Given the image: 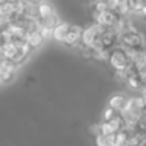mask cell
I'll list each match as a JSON object with an SVG mask.
<instances>
[{
  "label": "cell",
  "mask_w": 146,
  "mask_h": 146,
  "mask_svg": "<svg viewBox=\"0 0 146 146\" xmlns=\"http://www.w3.org/2000/svg\"><path fill=\"white\" fill-rule=\"evenodd\" d=\"M126 102H127L126 96L121 94V93H116V94H113L110 99H108V107L113 108L115 111H118V113H119V111L126 107Z\"/></svg>",
  "instance_id": "cell-7"
},
{
  "label": "cell",
  "mask_w": 146,
  "mask_h": 146,
  "mask_svg": "<svg viewBox=\"0 0 146 146\" xmlns=\"http://www.w3.org/2000/svg\"><path fill=\"white\" fill-rule=\"evenodd\" d=\"M52 14H57L55 13V8L49 2H46V0L39 2L38 3V19H44V17H49Z\"/></svg>",
  "instance_id": "cell-9"
},
{
  "label": "cell",
  "mask_w": 146,
  "mask_h": 146,
  "mask_svg": "<svg viewBox=\"0 0 146 146\" xmlns=\"http://www.w3.org/2000/svg\"><path fill=\"white\" fill-rule=\"evenodd\" d=\"M85 2H93V0H85Z\"/></svg>",
  "instance_id": "cell-21"
},
{
  "label": "cell",
  "mask_w": 146,
  "mask_h": 146,
  "mask_svg": "<svg viewBox=\"0 0 146 146\" xmlns=\"http://www.w3.org/2000/svg\"><path fill=\"white\" fill-rule=\"evenodd\" d=\"M80 36H82V29L79 25H71L69 32L66 33L63 42L68 46V47H79L80 44Z\"/></svg>",
  "instance_id": "cell-6"
},
{
  "label": "cell",
  "mask_w": 146,
  "mask_h": 146,
  "mask_svg": "<svg viewBox=\"0 0 146 146\" xmlns=\"http://www.w3.org/2000/svg\"><path fill=\"white\" fill-rule=\"evenodd\" d=\"M137 74H138V79H140V83H141V86L145 88V86H146V68H145V69L137 71Z\"/></svg>",
  "instance_id": "cell-15"
},
{
  "label": "cell",
  "mask_w": 146,
  "mask_h": 146,
  "mask_svg": "<svg viewBox=\"0 0 146 146\" xmlns=\"http://www.w3.org/2000/svg\"><path fill=\"white\" fill-rule=\"evenodd\" d=\"M119 16H121V14H118L116 11H113V10H105V11H102V13L93 16V21H94L96 24H99V25L113 27L115 24L118 22Z\"/></svg>",
  "instance_id": "cell-5"
},
{
  "label": "cell",
  "mask_w": 146,
  "mask_h": 146,
  "mask_svg": "<svg viewBox=\"0 0 146 146\" xmlns=\"http://www.w3.org/2000/svg\"><path fill=\"white\" fill-rule=\"evenodd\" d=\"M7 2H10V0H0V5H2V3H7Z\"/></svg>",
  "instance_id": "cell-20"
},
{
  "label": "cell",
  "mask_w": 146,
  "mask_h": 146,
  "mask_svg": "<svg viewBox=\"0 0 146 146\" xmlns=\"http://www.w3.org/2000/svg\"><path fill=\"white\" fill-rule=\"evenodd\" d=\"M17 74V64L10 60L0 61V80L2 83H10L16 79Z\"/></svg>",
  "instance_id": "cell-4"
},
{
  "label": "cell",
  "mask_w": 146,
  "mask_h": 146,
  "mask_svg": "<svg viewBox=\"0 0 146 146\" xmlns=\"http://www.w3.org/2000/svg\"><path fill=\"white\" fill-rule=\"evenodd\" d=\"M69 27L71 25L68 22H58L57 25L54 27V30H52V38H54L55 41H58V42H63L66 33L69 32Z\"/></svg>",
  "instance_id": "cell-8"
},
{
  "label": "cell",
  "mask_w": 146,
  "mask_h": 146,
  "mask_svg": "<svg viewBox=\"0 0 146 146\" xmlns=\"http://www.w3.org/2000/svg\"><path fill=\"white\" fill-rule=\"evenodd\" d=\"M115 143V133H110V135H96V146H113Z\"/></svg>",
  "instance_id": "cell-10"
},
{
  "label": "cell",
  "mask_w": 146,
  "mask_h": 146,
  "mask_svg": "<svg viewBox=\"0 0 146 146\" xmlns=\"http://www.w3.org/2000/svg\"><path fill=\"white\" fill-rule=\"evenodd\" d=\"M107 63L110 64L111 69H115V71H124L130 66V58L123 47L116 46V47L110 49V52H108Z\"/></svg>",
  "instance_id": "cell-2"
},
{
  "label": "cell",
  "mask_w": 146,
  "mask_h": 146,
  "mask_svg": "<svg viewBox=\"0 0 146 146\" xmlns=\"http://www.w3.org/2000/svg\"><path fill=\"white\" fill-rule=\"evenodd\" d=\"M58 22H60V19H58L57 14H52V16L44 17V19H38V24H39V25H41V27H46V29H50V30H54V27L57 25Z\"/></svg>",
  "instance_id": "cell-11"
},
{
  "label": "cell",
  "mask_w": 146,
  "mask_h": 146,
  "mask_svg": "<svg viewBox=\"0 0 146 146\" xmlns=\"http://www.w3.org/2000/svg\"><path fill=\"white\" fill-rule=\"evenodd\" d=\"M115 113H118V111H115L113 108H110L107 105V108L104 110V113H102V121H110L111 118L115 116Z\"/></svg>",
  "instance_id": "cell-14"
},
{
  "label": "cell",
  "mask_w": 146,
  "mask_h": 146,
  "mask_svg": "<svg viewBox=\"0 0 146 146\" xmlns=\"http://www.w3.org/2000/svg\"><path fill=\"white\" fill-rule=\"evenodd\" d=\"M91 132L94 133V135H99V133H101V126H99V124H94V126H91Z\"/></svg>",
  "instance_id": "cell-16"
},
{
  "label": "cell",
  "mask_w": 146,
  "mask_h": 146,
  "mask_svg": "<svg viewBox=\"0 0 146 146\" xmlns=\"http://www.w3.org/2000/svg\"><path fill=\"white\" fill-rule=\"evenodd\" d=\"M107 123L111 126V129H113V132H119V130L124 127L123 118H121V115H119V113H115V116L111 118L110 121H107Z\"/></svg>",
  "instance_id": "cell-12"
},
{
  "label": "cell",
  "mask_w": 146,
  "mask_h": 146,
  "mask_svg": "<svg viewBox=\"0 0 146 146\" xmlns=\"http://www.w3.org/2000/svg\"><path fill=\"white\" fill-rule=\"evenodd\" d=\"M141 50H143V55H145V60H146V44L143 46V49H141Z\"/></svg>",
  "instance_id": "cell-18"
},
{
  "label": "cell",
  "mask_w": 146,
  "mask_h": 146,
  "mask_svg": "<svg viewBox=\"0 0 146 146\" xmlns=\"http://www.w3.org/2000/svg\"><path fill=\"white\" fill-rule=\"evenodd\" d=\"M145 44L146 41L143 35L133 27L119 33V47L126 49V50H141Z\"/></svg>",
  "instance_id": "cell-1"
},
{
  "label": "cell",
  "mask_w": 146,
  "mask_h": 146,
  "mask_svg": "<svg viewBox=\"0 0 146 146\" xmlns=\"http://www.w3.org/2000/svg\"><path fill=\"white\" fill-rule=\"evenodd\" d=\"M29 2H33V3H39V2H42V0H29Z\"/></svg>",
  "instance_id": "cell-19"
},
{
  "label": "cell",
  "mask_w": 146,
  "mask_h": 146,
  "mask_svg": "<svg viewBox=\"0 0 146 146\" xmlns=\"http://www.w3.org/2000/svg\"><path fill=\"white\" fill-rule=\"evenodd\" d=\"M99 126H101V133H102V135H110V133H116V132H113L111 126L107 123V121H102V123H99Z\"/></svg>",
  "instance_id": "cell-13"
},
{
  "label": "cell",
  "mask_w": 146,
  "mask_h": 146,
  "mask_svg": "<svg viewBox=\"0 0 146 146\" xmlns=\"http://www.w3.org/2000/svg\"><path fill=\"white\" fill-rule=\"evenodd\" d=\"M140 91H141V94H140V98L143 99V102H145V105H146V86H145V88H141Z\"/></svg>",
  "instance_id": "cell-17"
},
{
  "label": "cell",
  "mask_w": 146,
  "mask_h": 146,
  "mask_svg": "<svg viewBox=\"0 0 146 146\" xmlns=\"http://www.w3.org/2000/svg\"><path fill=\"white\" fill-rule=\"evenodd\" d=\"M116 46H119V32H116L113 27H104L101 33V47L110 50Z\"/></svg>",
  "instance_id": "cell-3"
}]
</instances>
